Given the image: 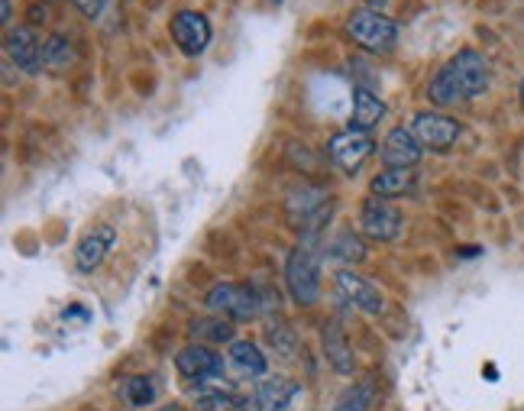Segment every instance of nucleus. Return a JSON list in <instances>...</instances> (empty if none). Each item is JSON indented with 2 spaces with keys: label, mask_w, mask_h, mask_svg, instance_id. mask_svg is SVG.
Listing matches in <instances>:
<instances>
[{
  "label": "nucleus",
  "mask_w": 524,
  "mask_h": 411,
  "mask_svg": "<svg viewBox=\"0 0 524 411\" xmlns=\"http://www.w3.org/2000/svg\"><path fill=\"white\" fill-rule=\"evenodd\" d=\"M486 88H489V62L476 49H463L437 68V75L427 85V98L437 107H453L473 101Z\"/></svg>",
  "instance_id": "nucleus-1"
},
{
  "label": "nucleus",
  "mask_w": 524,
  "mask_h": 411,
  "mask_svg": "<svg viewBox=\"0 0 524 411\" xmlns=\"http://www.w3.org/2000/svg\"><path fill=\"white\" fill-rule=\"evenodd\" d=\"M285 282H288V292H292V298L301 308L314 305L317 295H321V259H317L314 246L308 240L298 243L292 256H288Z\"/></svg>",
  "instance_id": "nucleus-2"
},
{
  "label": "nucleus",
  "mask_w": 524,
  "mask_h": 411,
  "mask_svg": "<svg viewBox=\"0 0 524 411\" xmlns=\"http://www.w3.org/2000/svg\"><path fill=\"white\" fill-rule=\"evenodd\" d=\"M347 33L353 36L356 46H363L366 52H392L398 43V26L385 13L360 7L347 17Z\"/></svg>",
  "instance_id": "nucleus-3"
},
{
  "label": "nucleus",
  "mask_w": 524,
  "mask_h": 411,
  "mask_svg": "<svg viewBox=\"0 0 524 411\" xmlns=\"http://www.w3.org/2000/svg\"><path fill=\"white\" fill-rule=\"evenodd\" d=\"M204 305L227 321H253L262 314V308H266L256 289H250V285H237V282H217L208 292V298H204Z\"/></svg>",
  "instance_id": "nucleus-4"
},
{
  "label": "nucleus",
  "mask_w": 524,
  "mask_h": 411,
  "mask_svg": "<svg viewBox=\"0 0 524 411\" xmlns=\"http://www.w3.org/2000/svg\"><path fill=\"white\" fill-rule=\"evenodd\" d=\"M376 153V143H372L369 130H340L334 140L327 143V156L337 169H343L347 175H356L363 169V162Z\"/></svg>",
  "instance_id": "nucleus-5"
},
{
  "label": "nucleus",
  "mask_w": 524,
  "mask_h": 411,
  "mask_svg": "<svg viewBox=\"0 0 524 411\" xmlns=\"http://www.w3.org/2000/svg\"><path fill=\"white\" fill-rule=\"evenodd\" d=\"M169 33L175 39V46L185 52L188 59L201 56L204 49L211 46V20L204 17L198 10H178L172 23H169Z\"/></svg>",
  "instance_id": "nucleus-6"
},
{
  "label": "nucleus",
  "mask_w": 524,
  "mask_h": 411,
  "mask_svg": "<svg viewBox=\"0 0 524 411\" xmlns=\"http://www.w3.org/2000/svg\"><path fill=\"white\" fill-rule=\"evenodd\" d=\"M411 133L418 136V143L424 149H434V153H447V149L457 143L460 136V123L453 117H444L437 111H421L411 120Z\"/></svg>",
  "instance_id": "nucleus-7"
},
{
  "label": "nucleus",
  "mask_w": 524,
  "mask_h": 411,
  "mask_svg": "<svg viewBox=\"0 0 524 411\" xmlns=\"http://www.w3.org/2000/svg\"><path fill=\"white\" fill-rule=\"evenodd\" d=\"M402 211L389 204L385 198L379 201H366V208L360 214V230L369 240H379V243H389L402 234Z\"/></svg>",
  "instance_id": "nucleus-8"
},
{
  "label": "nucleus",
  "mask_w": 524,
  "mask_h": 411,
  "mask_svg": "<svg viewBox=\"0 0 524 411\" xmlns=\"http://www.w3.org/2000/svg\"><path fill=\"white\" fill-rule=\"evenodd\" d=\"M7 56L26 75L43 72V43H39L33 26H13L7 33Z\"/></svg>",
  "instance_id": "nucleus-9"
},
{
  "label": "nucleus",
  "mask_w": 524,
  "mask_h": 411,
  "mask_svg": "<svg viewBox=\"0 0 524 411\" xmlns=\"http://www.w3.org/2000/svg\"><path fill=\"white\" fill-rule=\"evenodd\" d=\"M424 146L418 143V136L408 127H395L382 143V162L385 169H415L421 162Z\"/></svg>",
  "instance_id": "nucleus-10"
},
{
  "label": "nucleus",
  "mask_w": 524,
  "mask_h": 411,
  "mask_svg": "<svg viewBox=\"0 0 524 411\" xmlns=\"http://www.w3.org/2000/svg\"><path fill=\"white\" fill-rule=\"evenodd\" d=\"M337 292L347 298L353 308H360L366 314H382V308H385L382 292L369 279L356 276L353 269H340L337 272Z\"/></svg>",
  "instance_id": "nucleus-11"
},
{
  "label": "nucleus",
  "mask_w": 524,
  "mask_h": 411,
  "mask_svg": "<svg viewBox=\"0 0 524 411\" xmlns=\"http://www.w3.org/2000/svg\"><path fill=\"white\" fill-rule=\"evenodd\" d=\"M175 369L182 373L185 379H195V382H208L220 373V356L214 350H208L204 344H188L175 353Z\"/></svg>",
  "instance_id": "nucleus-12"
},
{
  "label": "nucleus",
  "mask_w": 524,
  "mask_h": 411,
  "mask_svg": "<svg viewBox=\"0 0 524 411\" xmlns=\"http://www.w3.org/2000/svg\"><path fill=\"white\" fill-rule=\"evenodd\" d=\"M117 243V230L114 227H94L91 234L81 240L75 246V266L78 272H94V269H101L104 266V259L110 253V246Z\"/></svg>",
  "instance_id": "nucleus-13"
},
{
  "label": "nucleus",
  "mask_w": 524,
  "mask_h": 411,
  "mask_svg": "<svg viewBox=\"0 0 524 411\" xmlns=\"http://www.w3.org/2000/svg\"><path fill=\"white\" fill-rule=\"evenodd\" d=\"M295 395H298V386L292 379H282V376L262 379L253 392V408L256 411H285L292 405Z\"/></svg>",
  "instance_id": "nucleus-14"
},
{
  "label": "nucleus",
  "mask_w": 524,
  "mask_h": 411,
  "mask_svg": "<svg viewBox=\"0 0 524 411\" xmlns=\"http://www.w3.org/2000/svg\"><path fill=\"white\" fill-rule=\"evenodd\" d=\"M382 117H385V104H382L379 94H372L369 88H356V91H353L350 127H356V130H372Z\"/></svg>",
  "instance_id": "nucleus-15"
},
{
  "label": "nucleus",
  "mask_w": 524,
  "mask_h": 411,
  "mask_svg": "<svg viewBox=\"0 0 524 411\" xmlns=\"http://www.w3.org/2000/svg\"><path fill=\"white\" fill-rule=\"evenodd\" d=\"M324 353H327V360L330 366L337 369V373H353V350L347 344V337H343V331L337 324H327L324 327Z\"/></svg>",
  "instance_id": "nucleus-16"
},
{
  "label": "nucleus",
  "mask_w": 524,
  "mask_h": 411,
  "mask_svg": "<svg viewBox=\"0 0 524 411\" xmlns=\"http://www.w3.org/2000/svg\"><path fill=\"white\" fill-rule=\"evenodd\" d=\"M75 65V49H72V43H68L65 36H59V33H52L46 43H43V68L46 72H52V75H62V72H68V68Z\"/></svg>",
  "instance_id": "nucleus-17"
},
{
  "label": "nucleus",
  "mask_w": 524,
  "mask_h": 411,
  "mask_svg": "<svg viewBox=\"0 0 524 411\" xmlns=\"http://www.w3.org/2000/svg\"><path fill=\"white\" fill-rule=\"evenodd\" d=\"M369 188H372V195H379V198H398L415 188V175H411V169H385L372 178Z\"/></svg>",
  "instance_id": "nucleus-18"
},
{
  "label": "nucleus",
  "mask_w": 524,
  "mask_h": 411,
  "mask_svg": "<svg viewBox=\"0 0 524 411\" xmlns=\"http://www.w3.org/2000/svg\"><path fill=\"white\" fill-rule=\"evenodd\" d=\"M227 360L237 366L243 376H262L266 373V356H262V350L256 344H250V340H233Z\"/></svg>",
  "instance_id": "nucleus-19"
},
{
  "label": "nucleus",
  "mask_w": 524,
  "mask_h": 411,
  "mask_svg": "<svg viewBox=\"0 0 524 411\" xmlns=\"http://www.w3.org/2000/svg\"><path fill=\"white\" fill-rule=\"evenodd\" d=\"M198 411H250V402L237 392L214 389V392H204L198 399Z\"/></svg>",
  "instance_id": "nucleus-20"
},
{
  "label": "nucleus",
  "mask_w": 524,
  "mask_h": 411,
  "mask_svg": "<svg viewBox=\"0 0 524 411\" xmlns=\"http://www.w3.org/2000/svg\"><path fill=\"white\" fill-rule=\"evenodd\" d=\"M191 331H195L198 340H211V344H233V327L230 321H224L220 314L214 318H198L191 324Z\"/></svg>",
  "instance_id": "nucleus-21"
},
{
  "label": "nucleus",
  "mask_w": 524,
  "mask_h": 411,
  "mask_svg": "<svg viewBox=\"0 0 524 411\" xmlns=\"http://www.w3.org/2000/svg\"><path fill=\"white\" fill-rule=\"evenodd\" d=\"M369 405H372V386L369 382H360V386H350L340 392L334 411H369Z\"/></svg>",
  "instance_id": "nucleus-22"
},
{
  "label": "nucleus",
  "mask_w": 524,
  "mask_h": 411,
  "mask_svg": "<svg viewBox=\"0 0 524 411\" xmlns=\"http://www.w3.org/2000/svg\"><path fill=\"white\" fill-rule=\"evenodd\" d=\"M123 399H127L133 408H146V405H153L156 389H153V382H149L146 376H136V379L123 382Z\"/></svg>",
  "instance_id": "nucleus-23"
},
{
  "label": "nucleus",
  "mask_w": 524,
  "mask_h": 411,
  "mask_svg": "<svg viewBox=\"0 0 524 411\" xmlns=\"http://www.w3.org/2000/svg\"><path fill=\"white\" fill-rule=\"evenodd\" d=\"M327 253L334 259H350V263H360V259H366V246L356 234H340L334 243L327 246Z\"/></svg>",
  "instance_id": "nucleus-24"
},
{
  "label": "nucleus",
  "mask_w": 524,
  "mask_h": 411,
  "mask_svg": "<svg viewBox=\"0 0 524 411\" xmlns=\"http://www.w3.org/2000/svg\"><path fill=\"white\" fill-rule=\"evenodd\" d=\"M104 4L107 0H75V7L85 13L88 20H94V17H101V10H104Z\"/></svg>",
  "instance_id": "nucleus-25"
},
{
  "label": "nucleus",
  "mask_w": 524,
  "mask_h": 411,
  "mask_svg": "<svg viewBox=\"0 0 524 411\" xmlns=\"http://www.w3.org/2000/svg\"><path fill=\"white\" fill-rule=\"evenodd\" d=\"M10 17H13V10H10V0H0V20H4V23H10Z\"/></svg>",
  "instance_id": "nucleus-26"
},
{
  "label": "nucleus",
  "mask_w": 524,
  "mask_h": 411,
  "mask_svg": "<svg viewBox=\"0 0 524 411\" xmlns=\"http://www.w3.org/2000/svg\"><path fill=\"white\" fill-rule=\"evenodd\" d=\"M521 101H524V78H521Z\"/></svg>",
  "instance_id": "nucleus-27"
},
{
  "label": "nucleus",
  "mask_w": 524,
  "mask_h": 411,
  "mask_svg": "<svg viewBox=\"0 0 524 411\" xmlns=\"http://www.w3.org/2000/svg\"><path fill=\"white\" fill-rule=\"evenodd\" d=\"M366 4H382V0H366Z\"/></svg>",
  "instance_id": "nucleus-28"
},
{
  "label": "nucleus",
  "mask_w": 524,
  "mask_h": 411,
  "mask_svg": "<svg viewBox=\"0 0 524 411\" xmlns=\"http://www.w3.org/2000/svg\"><path fill=\"white\" fill-rule=\"evenodd\" d=\"M159 411H178V408H159Z\"/></svg>",
  "instance_id": "nucleus-29"
},
{
  "label": "nucleus",
  "mask_w": 524,
  "mask_h": 411,
  "mask_svg": "<svg viewBox=\"0 0 524 411\" xmlns=\"http://www.w3.org/2000/svg\"><path fill=\"white\" fill-rule=\"evenodd\" d=\"M275 4H282V0H275Z\"/></svg>",
  "instance_id": "nucleus-30"
}]
</instances>
